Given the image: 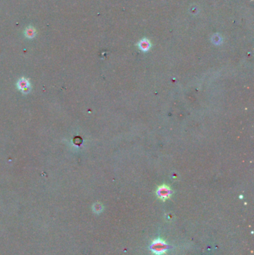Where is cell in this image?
Here are the masks:
<instances>
[{
  "label": "cell",
  "mask_w": 254,
  "mask_h": 255,
  "mask_svg": "<svg viewBox=\"0 0 254 255\" xmlns=\"http://www.w3.org/2000/svg\"><path fill=\"white\" fill-rule=\"evenodd\" d=\"M168 249V245L163 239H157L153 241L152 244L151 245V250L154 254L156 255H162L163 254H166Z\"/></svg>",
  "instance_id": "1"
},
{
  "label": "cell",
  "mask_w": 254,
  "mask_h": 255,
  "mask_svg": "<svg viewBox=\"0 0 254 255\" xmlns=\"http://www.w3.org/2000/svg\"><path fill=\"white\" fill-rule=\"evenodd\" d=\"M157 194L158 197L162 200H166L169 198L171 195V191L170 188L167 186H161L158 188L157 191Z\"/></svg>",
  "instance_id": "2"
},
{
  "label": "cell",
  "mask_w": 254,
  "mask_h": 255,
  "mask_svg": "<svg viewBox=\"0 0 254 255\" xmlns=\"http://www.w3.org/2000/svg\"><path fill=\"white\" fill-rule=\"evenodd\" d=\"M139 47L143 51H146L150 48V42L147 40H143L139 43Z\"/></svg>",
  "instance_id": "3"
}]
</instances>
